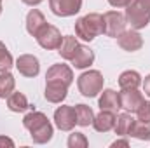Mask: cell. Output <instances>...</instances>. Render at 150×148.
<instances>
[{
    "mask_svg": "<svg viewBox=\"0 0 150 148\" xmlns=\"http://www.w3.org/2000/svg\"><path fill=\"white\" fill-rule=\"evenodd\" d=\"M23 125L30 131L32 140L35 143H47L52 138V125L47 120V117L40 111H32L28 115H25L23 118Z\"/></svg>",
    "mask_w": 150,
    "mask_h": 148,
    "instance_id": "cell-1",
    "label": "cell"
},
{
    "mask_svg": "<svg viewBox=\"0 0 150 148\" xmlns=\"http://www.w3.org/2000/svg\"><path fill=\"white\" fill-rule=\"evenodd\" d=\"M75 33H77L79 38H82L86 42H91L94 37L103 33V16L93 12V14H87V16L80 18L75 23Z\"/></svg>",
    "mask_w": 150,
    "mask_h": 148,
    "instance_id": "cell-2",
    "label": "cell"
},
{
    "mask_svg": "<svg viewBox=\"0 0 150 148\" xmlns=\"http://www.w3.org/2000/svg\"><path fill=\"white\" fill-rule=\"evenodd\" d=\"M126 7V19L133 28L140 30L150 23V0H131Z\"/></svg>",
    "mask_w": 150,
    "mask_h": 148,
    "instance_id": "cell-3",
    "label": "cell"
},
{
    "mask_svg": "<svg viewBox=\"0 0 150 148\" xmlns=\"http://www.w3.org/2000/svg\"><path fill=\"white\" fill-rule=\"evenodd\" d=\"M79 91L86 96V98H94L98 92H101L103 89V75L100 73L98 70H91L86 72L79 77Z\"/></svg>",
    "mask_w": 150,
    "mask_h": 148,
    "instance_id": "cell-4",
    "label": "cell"
},
{
    "mask_svg": "<svg viewBox=\"0 0 150 148\" xmlns=\"http://www.w3.org/2000/svg\"><path fill=\"white\" fill-rule=\"evenodd\" d=\"M124 30H126V18L120 12L110 11L103 14V33L105 35L117 38Z\"/></svg>",
    "mask_w": 150,
    "mask_h": 148,
    "instance_id": "cell-5",
    "label": "cell"
},
{
    "mask_svg": "<svg viewBox=\"0 0 150 148\" xmlns=\"http://www.w3.org/2000/svg\"><path fill=\"white\" fill-rule=\"evenodd\" d=\"M35 38L40 44V47H44V49H58L59 44H61V40H63L59 30L56 26H52V25H45L37 33Z\"/></svg>",
    "mask_w": 150,
    "mask_h": 148,
    "instance_id": "cell-6",
    "label": "cell"
},
{
    "mask_svg": "<svg viewBox=\"0 0 150 148\" xmlns=\"http://www.w3.org/2000/svg\"><path fill=\"white\" fill-rule=\"evenodd\" d=\"M45 82H54V84H63V85H70L74 82V73L72 68L67 65H54L47 70L45 75Z\"/></svg>",
    "mask_w": 150,
    "mask_h": 148,
    "instance_id": "cell-7",
    "label": "cell"
},
{
    "mask_svg": "<svg viewBox=\"0 0 150 148\" xmlns=\"http://www.w3.org/2000/svg\"><path fill=\"white\" fill-rule=\"evenodd\" d=\"M54 122L61 131H72L77 124V115L74 106H59L54 111Z\"/></svg>",
    "mask_w": 150,
    "mask_h": 148,
    "instance_id": "cell-8",
    "label": "cell"
},
{
    "mask_svg": "<svg viewBox=\"0 0 150 148\" xmlns=\"http://www.w3.org/2000/svg\"><path fill=\"white\" fill-rule=\"evenodd\" d=\"M49 4H51L52 12L61 18L74 16L82 7V0H49Z\"/></svg>",
    "mask_w": 150,
    "mask_h": 148,
    "instance_id": "cell-9",
    "label": "cell"
},
{
    "mask_svg": "<svg viewBox=\"0 0 150 148\" xmlns=\"http://www.w3.org/2000/svg\"><path fill=\"white\" fill-rule=\"evenodd\" d=\"M119 98H120V108H124L127 111H134V113L142 106V103L145 101L142 92H138L136 89H122Z\"/></svg>",
    "mask_w": 150,
    "mask_h": 148,
    "instance_id": "cell-10",
    "label": "cell"
},
{
    "mask_svg": "<svg viewBox=\"0 0 150 148\" xmlns=\"http://www.w3.org/2000/svg\"><path fill=\"white\" fill-rule=\"evenodd\" d=\"M16 68L18 72L25 77H37L38 70H40V65H38V59L32 54H23L18 58L16 61Z\"/></svg>",
    "mask_w": 150,
    "mask_h": 148,
    "instance_id": "cell-11",
    "label": "cell"
},
{
    "mask_svg": "<svg viewBox=\"0 0 150 148\" xmlns=\"http://www.w3.org/2000/svg\"><path fill=\"white\" fill-rule=\"evenodd\" d=\"M117 42H119V45L124 51H129V52H134V51L142 49V45H143V38H142L140 33H136V32H126V30L117 37Z\"/></svg>",
    "mask_w": 150,
    "mask_h": 148,
    "instance_id": "cell-12",
    "label": "cell"
},
{
    "mask_svg": "<svg viewBox=\"0 0 150 148\" xmlns=\"http://www.w3.org/2000/svg\"><path fill=\"white\" fill-rule=\"evenodd\" d=\"M115 120H117V118H115V113H113V111L101 110L100 115H96V117H94L93 125H94V129H96L98 132H107V131L113 129Z\"/></svg>",
    "mask_w": 150,
    "mask_h": 148,
    "instance_id": "cell-13",
    "label": "cell"
},
{
    "mask_svg": "<svg viewBox=\"0 0 150 148\" xmlns=\"http://www.w3.org/2000/svg\"><path fill=\"white\" fill-rule=\"evenodd\" d=\"M68 87L63 84H54V82H45V99L51 103H61L67 98Z\"/></svg>",
    "mask_w": 150,
    "mask_h": 148,
    "instance_id": "cell-14",
    "label": "cell"
},
{
    "mask_svg": "<svg viewBox=\"0 0 150 148\" xmlns=\"http://www.w3.org/2000/svg\"><path fill=\"white\" fill-rule=\"evenodd\" d=\"M45 25H47V23H45V18H44V14H42L40 11L33 9V11L28 12V16H26V30H28L30 35L37 37V33L45 26Z\"/></svg>",
    "mask_w": 150,
    "mask_h": 148,
    "instance_id": "cell-15",
    "label": "cell"
},
{
    "mask_svg": "<svg viewBox=\"0 0 150 148\" xmlns=\"http://www.w3.org/2000/svg\"><path fill=\"white\" fill-rule=\"evenodd\" d=\"M100 108L117 113V110L120 108V98H119V94L115 91H112V89L103 91V94L100 98Z\"/></svg>",
    "mask_w": 150,
    "mask_h": 148,
    "instance_id": "cell-16",
    "label": "cell"
},
{
    "mask_svg": "<svg viewBox=\"0 0 150 148\" xmlns=\"http://www.w3.org/2000/svg\"><path fill=\"white\" fill-rule=\"evenodd\" d=\"M79 42H77V38L72 37V35H67V37H63L61 40V44H59V47H58V52L61 54V58H65V59H68V61H72L75 56V52L79 51Z\"/></svg>",
    "mask_w": 150,
    "mask_h": 148,
    "instance_id": "cell-17",
    "label": "cell"
},
{
    "mask_svg": "<svg viewBox=\"0 0 150 148\" xmlns=\"http://www.w3.org/2000/svg\"><path fill=\"white\" fill-rule=\"evenodd\" d=\"M93 61H94V52L86 45H79V51L75 52L72 65L75 68H86V66L93 65Z\"/></svg>",
    "mask_w": 150,
    "mask_h": 148,
    "instance_id": "cell-18",
    "label": "cell"
},
{
    "mask_svg": "<svg viewBox=\"0 0 150 148\" xmlns=\"http://www.w3.org/2000/svg\"><path fill=\"white\" fill-rule=\"evenodd\" d=\"M134 122H136V120H134L129 113H122V115H119V118L115 120L113 129H115V132H117L119 136H129L131 131H133Z\"/></svg>",
    "mask_w": 150,
    "mask_h": 148,
    "instance_id": "cell-19",
    "label": "cell"
},
{
    "mask_svg": "<svg viewBox=\"0 0 150 148\" xmlns=\"http://www.w3.org/2000/svg\"><path fill=\"white\" fill-rule=\"evenodd\" d=\"M7 106L12 111H25L30 108L28 99L23 92H11V96L7 98Z\"/></svg>",
    "mask_w": 150,
    "mask_h": 148,
    "instance_id": "cell-20",
    "label": "cell"
},
{
    "mask_svg": "<svg viewBox=\"0 0 150 148\" xmlns=\"http://www.w3.org/2000/svg\"><path fill=\"white\" fill-rule=\"evenodd\" d=\"M142 84V78L138 72H124V73L119 77V85L120 89H136L138 85Z\"/></svg>",
    "mask_w": 150,
    "mask_h": 148,
    "instance_id": "cell-21",
    "label": "cell"
},
{
    "mask_svg": "<svg viewBox=\"0 0 150 148\" xmlns=\"http://www.w3.org/2000/svg\"><path fill=\"white\" fill-rule=\"evenodd\" d=\"M75 108V115H77V124L79 125H89V124H93V120H94V113L93 110L87 106V105H77L74 106Z\"/></svg>",
    "mask_w": 150,
    "mask_h": 148,
    "instance_id": "cell-22",
    "label": "cell"
},
{
    "mask_svg": "<svg viewBox=\"0 0 150 148\" xmlns=\"http://www.w3.org/2000/svg\"><path fill=\"white\" fill-rule=\"evenodd\" d=\"M14 92V77L9 72L0 73V98H9Z\"/></svg>",
    "mask_w": 150,
    "mask_h": 148,
    "instance_id": "cell-23",
    "label": "cell"
},
{
    "mask_svg": "<svg viewBox=\"0 0 150 148\" xmlns=\"http://www.w3.org/2000/svg\"><path fill=\"white\" fill-rule=\"evenodd\" d=\"M129 136H134L136 140H150V122H134L133 131Z\"/></svg>",
    "mask_w": 150,
    "mask_h": 148,
    "instance_id": "cell-24",
    "label": "cell"
},
{
    "mask_svg": "<svg viewBox=\"0 0 150 148\" xmlns=\"http://www.w3.org/2000/svg\"><path fill=\"white\" fill-rule=\"evenodd\" d=\"M12 66V56L7 51V47L0 42V73L2 72H9Z\"/></svg>",
    "mask_w": 150,
    "mask_h": 148,
    "instance_id": "cell-25",
    "label": "cell"
},
{
    "mask_svg": "<svg viewBox=\"0 0 150 148\" xmlns=\"http://www.w3.org/2000/svg\"><path fill=\"white\" fill-rule=\"evenodd\" d=\"M68 147L70 148H86L87 147V140H86V136L84 134H80V132H74V134H70V138H68Z\"/></svg>",
    "mask_w": 150,
    "mask_h": 148,
    "instance_id": "cell-26",
    "label": "cell"
},
{
    "mask_svg": "<svg viewBox=\"0 0 150 148\" xmlns=\"http://www.w3.org/2000/svg\"><path fill=\"white\" fill-rule=\"evenodd\" d=\"M136 115L140 122H150V101H143L142 106L136 110Z\"/></svg>",
    "mask_w": 150,
    "mask_h": 148,
    "instance_id": "cell-27",
    "label": "cell"
},
{
    "mask_svg": "<svg viewBox=\"0 0 150 148\" xmlns=\"http://www.w3.org/2000/svg\"><path fill=\"white\" fill-rule=\"evenodd\" d=\"M110 2V5H113V7H126L131 0H108Z\"/></svg>",
    "mask_w": 150,
    "mask_h": 148,
    "instance_id": "cell-28",
    "label": "cell"
},
{
    "mask_svg": "<svg viewBox=\"0 0 150 148\" xmlns=\"http://www.w3.org/2000/svg\"><path fill=\"white\" fill-rule=\"evenodd\" d=\"M2 145H7V147H14L12 140H9V138H5V136H0V147H2Z\"/></svg>",
    "mask_w": 150,
    "mask_h": 148,
    "instance_id": "cell-29",
    "label": "cell"
},
{
    "mask_svg": "<svg viewBox=\"0 0 150 148\" xmlns=\"http://www.w3.org/2000/svg\"><path fill=\"white\" fill-rule=\"evenodd\" d=\"M143 91H145L147 96H150V75L145 78V82H143Z\"/></svg>",
    "mask_w": 150,
    "mask_h": 148,
    "instance_id": "cell-30",
    "label": "cell"
},
{
    "mask_svg": "<svg viewBox=\"0 0 150 148\" xmlns=\"http://www.w3.org/2000/svg\"><path fill=\"white\" fill-rule=\"evenodd\" d=\"M129 143H127V140H120V141H115L112 143V148H117V147H127Z\"/></svg>",
    "mask_w": 150,
    "mask_h": 148,
    "instance_id": "cell-31",
    "label": "cell"
},
{
    "mask_svg": "<svg viewBox=\"0 0 150 148\" xmlns=\"http://www.w3.org/2000/svg\"><path fill=\"white\" fill-rule=\"evenodd\" d=\"M23 2H25L26 5H37V4L42 2V0H23Z\"/></svg>",
    "mask_w": 150,
    "mask_h": 148,
    "instance_id": "cell-32",
    "label": "cell"
},
{
    "mask_svg": "<svg viewBox=\"0 0 150 148\" xmlns=\"http://www.w3.org/2000/svg\"><path fill=\"white\" fill-rule=\"evenodd\" d=\"M0 12H2V0H0Z\"/></svg>",
    "mask_w": 150,
    "mask_h": 148,
    "instance_id": "cell-33",
    "label": "cell"
}]
</instances>
